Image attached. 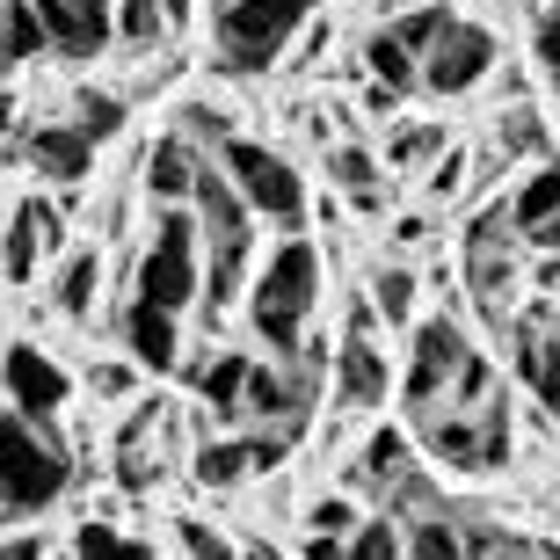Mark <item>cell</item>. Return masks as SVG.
I'll use <instances>...</instances> for the list:
<instances>
[{
  "label": "cell",
  "mask_w": 560,
  "mask_h": 560,
  "mask_svg": "<svg viewBox=\"0 0 560 560\" xmlns=\"http://www.w3.org/2000/svg\"><path fill=\"white\" fill-rule=\"evenodd\" d=\"M117 342H125V357L139 372H175L183 364V313H161L145 299H131L125 320H117Z\"/></svg>",
  "instance_id": "obj_16"
},
{
  "label": "cell",
  "mask_w": 560,
  "mask_h": 560,
  "mask_svg": "<svg viewBox=\"0 0 560 560\" xmlns=\"http://www.w3.org/2000/svg\"><path fill=\"white\" fill-rule=\"evenodd\" d=\"M175 131H183L189 145H211V153H226V145L241 139V131L226 125V109H219V103H183V125H175Z\"/></svg>",
  "instance_id": "obj_32"
},
{
  "label": "cell",
  "mask_w": 560,
  "mask_h": 560,
  "mask_svg": "<svg viewBox=\"0 0 560 560\" xmlns=\"http://www.w3.org/2000/svg\"><path fill=\"white\" fill-rule=\"evenodd\" d=\"M474 364V342H466V328L458 320H416V342H408V372H400V408H408V422H430L444 400H452L458 372Z\"/></svg>",
  "instance_id": "obj_5"
},
{
  "label": "cell",
  "mask_w": 560,
  "mask_h": 560,
  "mask_svg": "<svg viewBox=\"0 0 560 560\" xmlns=\"http://www.w3.org/2000/svg\"><path fill=\"white\" fill-rule=\"evenodd\" d=\"M37 8L59 59H95L103 44H117V0H37Z\"/></svg>",
  "instance_id": "obj_14"
},
{
  "label": "cell",
  "mask_w": 560,
  "mask_h": 560,
  "mask_svg": "<svg viewBox=\"0 0 560 560\" xmlns=\"http://www.w3.org/2000/svg\"><path fill=\"white\" fill-rule=\"evenodd\" d=\"M539 560H560V546H539Z\"/></svg>",
  "instance_id": "obj_43"
},
{
  "label": "cell",
  "mask_w": 560,
  "mask_h": 560,
  "mask_svg": "<svg viewBox=\"0 0 560 560\" xmlns=\"http://www.w3.org/2000/svg\"><path fill=\"white\" fill-rule=\"evenodd\" d=\"M458 183H466V153H444V167L430 175V189L436 197H458Z\"/></svg>",
  "instance_id": "obj_37"
},
{
  "label": "cell",
  "mask_w": 560,
  "mask_h": 560,
  "mask_svg": "<svg viewBox=\"0 0 560 560\" xmlns=\"http://www.w3.org/2000/svg\"><path fill=\"white\" fill-rule=\"evenodd\" d=\"M0 372H8V408H15V416L44 422V430H51V422L66 416V400H73V378L59 372V357L44 350V342L15 335V342H8V364H0Z\"/></svg>",
  "instance_id": "obj_9"
},
{
  "label": "cell",
  "mask_w": 560,
  "mask_h": 560,
  "mask_svg": "<svg viewBox=\"0 0 560 560\" xmlns=\"http://www.w3.org/2000/svg\"><path fill=\"white\" fill-rule=\"evenodd\" d=\"M66 560H73V553H66Z\"/></svg>",
  "instance_id": "obj_45"
},
{
  "label": "cell",
  "mask_w": 560,
  "mask_h": 560,
  "mask_svg": "<svg viewBox=\"0 0 560 560\" xmlns=\"http://www.w3.org/2000/svg\"><path fill=\"white\" fill-rule=\"evenodd\" d=\"M131 299L161 313H183L205 299V233H197V211H161L153 241L139 248V270H131Z\"/></svg>",
  "instance_id": "obj_4"
},
{
  "label": "cell",
  "mask_w": 560,
  "mask_h": 560,
  "mask_svg": "<svg viewBox=\"0 0 560 560\" xmlns=\"http://www.w3.org/2000/svg\"><path fill=\"white\" fill-rule=\"evenodd\" d=\"M161 15H167V30H189V15H197V0H161Z\"/></svg>",
  "instance_id": "obj_42"
},
{
  "label": "cell",
  "mask_w": 560,
  "mask_h": 560,
  "mask_svg": "<svg viewBox=\"0 0 560 560\" xmlns=\"http://www.w3.org/2000/svg\"><path fill=\"white\" fill-rule=\"evenodd\" d=\"M416 284L422 277L408 270V262H378L372 270V306H378V320H386V328H416Z\"/></svg>",
  "instance_id": "obj_24"
},
{
  "label": "cell",
  "mask_w": 560,
  "mask_h": 560,
  "mask_svg": "<svg viewBox=\"0 0 560 560\" xmlns=\"http://www.w3.org/2000/svg\"><path fill=\"white\" fill-rule=\"evenodd\" d=\"M510 219H517V233H524V248H532V255L560 248V161H553V153L532 161V175H524L517 197H510Z\"/></svg>",
  "instance_id": "obj_15"
},
{
  "label": "cell",
  "mask_w": 560,
  "mask_h": 560,
  "mask_svg": "<svg viewBox=\"0 0 560 560\" xmlns=\"http://www.w3.org/2000/svg\"><path fill=\"white\" fill-rule=\"evenodd\" d=\"M422 444H430L436 466L452 474H502L510 452H517V416H510V394H488V400H466V408H436L422 422Z\"/></svg>",
  "instance_id": "obj_3"
},
{
  "label": "cell",
  "mask_w": 560,
  "mask_h": 560,
  "mask_svg": "<svg viewBox=\"0 0 560 560\" xmlns=\"http://www.w3.org/2000/svg\"><path fill=\"white\" fill-rule=\"evenodd\" d=\"M30 167L59 189H81L88 175H95V139H88L73 117H66V125H37L30 131Z\"/></svg>",
  "instance_id": "obj_19"
},
{
  "label": "cell",
  "mask_w": 560,
  "mask_h": 560,
  "mask_svg": "<svg viewBox=\"0 0 560 560\" xmlns=\"http://www.w3.org/2000/svg\"><path fill=\"white\" fill-rule=\"evenodd\" d=\"M436 145H444V139H436V125H400L394 139H386V161L408 167V161H422V153H436Z\"/></svg>",
  "instance_id": "obj_34"
},
{
  "label": "cell",
  "mask_w": 560,
  "mask_h": 560,
  "mask_svg": "<svg viewBox=\"0 0 560 560\" xmlns=\"http://www.w3.org/2000/svg\"><path fill=\"white\" fill-rule=\"evenodd\" d=\"M88 386L117 400V394H131V386H139V364H131V357H125V364H95V372H88Z\"/></svg>",
  "instance_id": "obj_36"
},
{
  "label": "cell",
  "mask_w": 560,
  "mask_h": 560,
  "mask_svg": "<svg viewBox=\"0 0 560 560\" xmlns=\"http://www.w3.org/2000/svg\"><path fill=\"white\" fill-rule=\"evenodd\" d=\"M205 145H189L183 131H167V139L145 145V167H139V189L153 197L161 211H189L197 205V183H205Z\"/></svg>",
  "instance_id": "obj_11"
},
{
  "label": "cell",
  "mask_w": 560,
  "mask_h": 560,
  "mask_svg": "<svg viewBox=\"0 0 560 560\" xmlns=\"http://www.w3.org/2000/svg\"><path fill=\"white\" fill-rule=\"evenodd\" d=\"M488 560H524V553H488Z\"/></svg>",
  "instance_id": "obj_44"
},
{
  "label": "cell",
  "mask_w": 560,
  "mask_h": 560,
  "mask_svg": "<svg viewBox=\"0 0 560 560\" xmlns=\"http://www.w3.org/2000/svg\"><path fill=\"white\" fill-rule=\"evenodd\" d=\"M517 386L546 408V430H560V320H524L517 328Z\"/></svg>",
  "instance_id": "obj_17"
},
{
  "label": "cell",
  "mask_w": 560,
  "mask_h": 560,
  "mask_svg": "<svg viewBox=\"0 0 560 560\" xmlns=\"http://www.w3.org/2000/svg\"><path fill=\"white\" fill-rule=\"evenodd\" d=\"M248 378H255L248 350H219V357L197 364V400H205L219 422H248Z\"/></svg>",
  "instance_id": "obj_20"
},
{
  "label": "cell",
  "mask_w": 560,
  "mask_h": 560,
  "mask_svg": "<svg viewBox=\"0 0 560 560\" xmlns=\"http://www.w3.org/2000/svg\"><path fill=\"white\" fill-rule=\"evenodd\" d=\"M394 241H400V248H422V241H430V219H422V211L394 219Z\"/></svg>",
  "instance_id": "obj_39"
},
{
  "label": "cell",
  "mask_w": 560,
  "mask_h": 560,
  "mask_svg": "<svg viewBox=\"0 0 560 560\" xmlns=\"http://www.w3.org/2000/svg\"><path fill=\"white\" fill-rule=\"evenodd\" d=\"M161 37H175L161 15V0H117V44L125 51H153Z\"/></svg>",
  "instance_id": "obj_28"
},
{
  "label": "cell",
  "mask_w": 560,
  "mask_h": 560,
  "mask_svg": "<svg viewBox=\"0 0 560 560\" xmlns=\"http://www.w3.org/2000/svg\"><path fill=\"white\" fill-rule=\"evenodd\" d=\"M66 241V219L51 197H15V211H8V284L30 291V277L44 270V255Z\"/></svg>",
  "instance_id": "obj_13"
},
{
  "label": "cell",
  "mask_w": 560,
  "mask_h": 560,
  "mask_svg": "<svg viewBox=\"0 0 560 560\" xmlns=\"http://www.w3.org/2000/svg\"><path fill=\"white\" fill-rule=\"evenodd\" d=\"M0 15H8V66H37V59H59L51 51V22H44L37 0H0Z\"/></svg>",
  "instance_id": "obj_23"
},
{
  "label": "cell",
  "mask_w": 560,
  "mask_h": 560,
  "mask_svg": "<svg viewBox=\"0 0 560 560\" xmlns=\"http://www.w3.org/2000/svg\"><path fill=\"white\" fill-rule=\"evenodd\" d=\"M350 560H408V524L400 517H364V532L350 539Z\"/></svg>",
  "instance_id": "obj_30"
},
{
  "label": "cell",
  "mask_w": 560,
  "mask_h": 560,
  "mask_svg": "<svg viewBox=\"0 0 560 560\" xmlns=\"http://www.w3.org/2000/svg\"><path fill=\"white\" fill-rule=\"evenodd\" d=\"M408 560H474V539L458 532V517L422 510V517L408 524Z\"/></svg>",
  "instance_id": "obj_25"
},
{
  "label": "cell",
  "mask_w": 560,
  "mask_h": 560,
  "mask_svg": "<svg viewBox=\"0 0 560 560\" xmlns=\"http://www.w3.org/2000/svg\"><path fill=\"white\" fill-rule=\"evenodd\" d=\"M219 161H226L233 189L255 205V219H262V226H277V233H299V226H306V175H299V167H291L277 145L233 139Z\"/></svg>",
  "instance_id": "obj_6"
},
{
  "label": "cell",
  "mask_w": 560,
  "mask_h": 560,
  "mask_svg": "<svg viewBox=\"0 0 560 560\" xmlns=\"http://www.w3.org/2000/svg\"><path fill=\"white\" fill-rule=\"evenodd\" d=\"M284 430H241V436H211L205 452H197V488H241L248 474H277L284 466Z\"/></svg>",
  "instance_id": "obj_10"
},
{
  "label": "cell",
  "mask_w": 560,
  "mask_h": 560,
  "mask_svg": "<svg viewBox=\"0 0 560 560\" xmlns=\"http://www.w3.org/2000/svg\"><path fill=\"white\" fill-rule=\"evenodd\" d=\"M95 299H103V255L95 248H66L59 284H51V313H59V320H88Z\"/></svg>",
  "instance_id": "obj_21"
},
{
  "label": "cell",
  "mask_w": 560,
  "mask_h": 560,
  "mask_svg": "<svg viewBox=\"0 0 560 560\" xmlns=\"http://www.w3.org/2000/svg\"><path fill=\"white\" fill-rule=\"evenodd\" d=\"M517 248H524V233H517V219H510V197H502V205H480L474 226H466V284H474V299H480L488 320H502L510 291L524 284Z\"/></svg>",
  "instance_id": "obj_7"
},
{
  "label": "cell",
  "mask_w": 560,
  "mask_h": 560,
  "mask_svg": "<svg viewBox=\"0 0 560 560\" xmlns=\"http://www.w3.org/2000/svg\"><path fill=\"white\" fill-rule=\"evenodd\" d=\"M66 480H73V458H66L59 430H44V422L8 408V422H0V502H8V524L44 517L66 495Z\"/></svg>",
  "instance_id": "obj_2"
},
{
  "label": "cell",
  "mask_w": 560,
  "mask_h": 560,
  "mask_svg": "<svg viewBox=\"0 0 560 560\" xmlns=\"http://www.w3.org/2000/svg\"><path fill=\"white\" fill-rule=\"evenodd\" d=\"M175 546H183V560H248L219 524H205V517H175Z\"/></svg>",
  "instance_id": "obj_31"
},
{
  "label": "cell",
  "mask_w": 560,
  "mask_h": 560,
  "mask_svg": "<svg viewBox=\"0 0 560 560\" xmlns=\"http://www.w3.org/2000/svg\"><path fill=\"white\" fill-rule=\"evenodd\" d=\"M532 284H539L546 299H553V291H560V248H553V255H539V262H532Z\"/></svg>",
  "instance_id": "obj_40"
},
{
  "label": "cell",
  "mask_w": 560,
  "mask_h": 560,
  "mask_svg": "<svg viewBox=\"0 0 560 560\" xmlns=\"http://www.w3.org/2000/svg\"><path fill=\"white\" fill-rule=\"evenodd\" d=\"M73 560H161V553L145 539H131V532H117V524L88 517V524H73Z\"/></svg>",
  "instance_id": "obj_27"
},
{
  "label": "cell",
  "mask_w": 560,
  "mask_h": 560,
  "mask_svg": "<svg viewBox=\"0 0 560 560\" xmlns=\"http://www.w3.org/2000/svg\"><path fill=\"white\" fill-rule=\"evenodd\" d=\"M488 73H495V30H480L466 15H452V30L422 51V88L430 95H474Z\"/></svg>",
  "instance_id": "obj_8"
},
{
  "label": "cell",
  "mask_w": 560,
  "mask_h": 560,
  "mask_svg": "<svg viewBox=\"0 0 560 560\" xmlns=\"http://www.w3.org/2000/svg\"><path fill=\"white\" fill-rule=\"evenodd\" d=\"M73 125H81L95 145L117 139V131H125V95H109V88H81V95H73Z\"/></svg>",
  "instance_id": "obj_29"
},
{
  "label": "cell",
  "mask_w": 560,
  "mask_h": 560,
  "mask_svg": "<svg viewBox=\"0 0 560 560\" xmlns=\"http://www.w3.org/2000/svg\"><path fill=\"white\" fill-rule=\"evenodd\" d=\"M350 480L357 488H378V495H400V488L416 480V436L400 430V422H378V430L357 444Z\"/></svg>",
  "instance_id": "obj_18"
},
{
  "label": "cell",
  "mask_w": 560,
  "mask_h": 560,
  "mask_svg": "<svg viewBox=\"0 0 560 560\" xmlns=\"http://www.w3.org/2000/svg\"><path fill=\"white\" fill-rule=\"evenodd\" d=\"M306 532L313 539H357V532H364V510H357L350 495H320L306 510Z\"/></svg>",
  "instance_id": "obj_33"
},
{
  "label": "cell",
  "mask_w": 560,
  "mask_h": 560,
  "mask_svg": "<svg viewBox=\"0 0 560 560\" xmlns=\"http://www.w3.org/2000/svg\"><path fill=\"white\" fill-rule=\"evenodd\" d=\"M328 183L350 189L357 211H378V153H364V145H328Z\"/></svg>",
  "instance_id": "obj_26"
},
{
  "label": "cell",
  "mask_w": 560,
  "mask_h": 560,
  "mask_svg": "<svg viewBox=\"0 0 560 560\" xmlns=\"http://www.w3.org/2000/svg\"><path fill=\"white\" fill-rule=\"evenodd\" d=\"M553 320H560V313H553Z\"/></svg>",
  "instance_id": "obj_46"
},
{
  "label": "cell",
  "mask_w": 560,
  "mask_h": 560,
  "mask_svg": "<svg viewBox=\"0 0 560 560\" xmlns=\"http://www.w3.org/2000/svg\"><path fill=\"white\" fill-rule=\"evenodd\" d=\"M299 560H350V539H306Z\"/></svg>",
  "instance_id": "obj_41"
},
{
  "label": "cell",
  "mask_w": 560,
  "mask_h": 560,
  "mask_svg": "<svg viewBox=\"0 0 560 560\" xmlns=\"http://www.w3.org/2000/svg\"><path fill=\"white\" fill-rule=\"evenodd\" d=\"M364 73H372L378 88H394L400 103H408V95L422 88V51H408V44H400V30H372V37H364Z\"/></svg>",
  "instance_id": "obj_22"
},
{
  "label": "cell",
  "mask_w": 560,
  "mask_h": 560,
  "mask_svg": "<svg viewBox=\"0 0 560 560\" xmlns=\"http://www.w3.org/2000/svg\"><path fill=\"white\" fill-rule=\"evenodd\" d=\"M502 145H510V153H539V117H532V109H502Z\"/></svg>",
  "instance_id": "obj_35"
},
{
  "label": "cell",
  "mask_w": 560,
  "mask_h": 560,
  "mask_svg": "<svg viewBox=\"0 0 560 560\" xmlns=\"http://www.w3.org/2000/svg\"><path fill=\"white\" fill-rule=\"evenodd\" d=\"M248 328L262 342V357H306V320L320 306V248H313L306 233H284L270 255H262V270L248 284Z\"/></svg>",
  "instance_id": "obj_1"
},
{
  "label": "cell",
  "mask_w": 560,
  "mask_h": 560,
  "mask_svg": "<svg viewBox=\"0 0 560 560\" xmlns=\"http://www.w3.org/2000/svg\"><path fill=\"white\" fill-rule=\"evenodd\" d=\"M378 400H394V364L378 350V335H342L335 342V408L372 416Z\"/></svg>",
  "instance_id": "obj_12"
},
{
  "label": "cell",
  "mask_w": 560,
  "mask_h": 560,
  "mask_svg": "<svg viewBox=\"0 0 560 560\" xmlns=\"http://www.w3.org/2000/svg\"><path fill=\"white\" fill-rule=\"evenodd\" d=\"M8 560H51V553H44L37 532H22V524H15V532H8Z\"/></svg>",
  "instance_id": "obj_38"
}]
</instances>
